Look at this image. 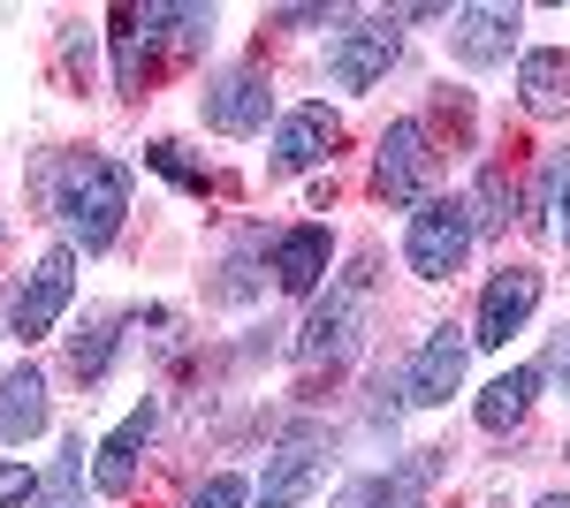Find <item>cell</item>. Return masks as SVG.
<instances>
[{
	"mask_svg": "<svg viewBox=\"0 0 570 508\" xmlns=\"http://www.w3.org/2000/svg\"><path fill=\"white\" fill-rule=\"evenodd\" d=\"M53 212H61V236L69 251H107L122 212H130V168L122 160H69L61 168V190H53Z\"/></svg>",
	"mask_w": 570,
	"mask_h": 508,
	"instance_id": "obj_1",
	"label": "cell"
},
{
	"mask_svg": "<svg viewBox=\"0 0 570 508\" xmlns=\"http://www.w3.org/2000/svg\"><path fill=\"white\" fill-rule=\"evenodd\" d=\"M365 311H373V258H351L343 273H327V297L312 303L297 357H305V365H335V357H351V341L365 335Z\"/></svg>",
	"mask_w": 570,
	"mask_h": 508,
	"instance_id": "obj_2",
	"label": "cell"
},
{
	"mask_svg": "<svg viewBox=\"0 0 570 508\" xmlns=\"http://www.w3.org/2000/svg\"><path fill=\"white\" fill-rule=\"evenodd\" d=\"M472 206L464 198H419L411 220H403V266L419 281H449L464 258H472Z\"/></svg>",
	"mask_w": 570,
	"mask_h": 508,
	"instance_id": "obj_3",
	"label": "cell"
},
{
	"mask_svg": "<svg viewBox=\"0 0 570 508\" xmlns=\"http://www.w3.org/2000/svg\"><path fill=\"white\" fill-rule=\"evenodd\" d=\"M395 53H403L395 16H351V23L335 31V46H327V77L343 91H373L395 69Z\"/></svg>",
	"mask_w": 570,
	"mask_h": 508,
	"instance_id": "obj_4",
	"label": "cell"
},
{
	"mask_svg": "<svg viewBox=\"0 0 570 508\" xmlns=\"http://www.w3.org/2000/svg\"><path fill=\"white\" fill-rule=\"evenodd\" d=\"M69 289H77V251H69V243H53V251H46L39 266H31L23 297L8 303V335H16V341L53 335V319L69 311Z\"/></svg>",
	"mask_w": 570,
	"mask_h": 508,
	"instance_id": "obj_5",
	"label": "cell"
},
{
	"mask_svg": "<svg viewBox=\"0 0 570 508\" xmlns=\"http://www.w3.org/2000/svg\"><path fill=\"white\" fill-rule=\"evenodd\" d=\"M464 365H472V335L464 327H434V335L419 341V357L403 365V402H419V410L449 402L464 387Z\"/></svg>",
	"mask_w": 570,
	"mask_h": 508,
	"instance_id": "obj_6",
	"label": "cell"
},
{
	"mask_svg": "<svg viewBox=\"0 0 570 508\" xmlns=\"http://www.w3.org/2000/svg\"><path fill=\"white\" fill-rule=\"evenodd\" d=\"M426 168H434V152H426V122H389V129H381V152H373V190H381L389 206H419Z\"/></svg>",
	"mask_w": 570,
	"mask_h": 508,
	"instance_id": "obj_7",
	"label": "cell"
},
{
	"mask_svg": "<svg viewBox=\"0 0 570 508\" xmlns=\"http://www.w3.org/2000/svg\"><path fill=\"white\" fill-rule=\"evenodd\" d=\"M266 77L259 69H220L214 84L198 91V114H206V129H220V137H259L266 129Z\"/></svg>",
	"mask_w": 570,
	"mask_h": 508,
	"instance_id": "obj_8",
	"label": "cell"
},
{
	"mask_svg": "<svg viewBox=\"0 0 570 508\" xmlns=\"http://www.w3.org/2000/svg\"><path fill=\"white\" fill-rule=\"evenodd\" d=\"M518 31H525V16H518V8H487V0L449 16V46H456L464 69H502V61L518 53Z\"/></svg>",
	"mask_w": 570,
	"mask_h": 508,
	"instance_id": "obj_9",
	"label": "cell"
},
{
	"mask_svg": "<svg viewBox=\"0 0 570 508\" xmlns=\"http://www.w3.org/2000/svg\"><path fill=\"white\" fill-rule=\"evenodd\" d=\"M532 303H540V273H532V266H502V273L487 281V297H480L472 341H480V349H502V341L532 319Z\"/></svg>",
	"mask_w": 570,
	"mask_h": 508,
	"instance_id": "obj_10",
	"label": "cell"
},
{
	"mask_svg": "<svg viewBox=\"0 0 570 508\" xmlns=\"http://www.w3.org/2000/svg\"><path fill=\"white\" fill-rule=\"evenodd\" d=\"M343 145V114L335 107H289L274 129V175H305Z\"/></svg>",
	"mask_w": 570,
	"mask_h": 508,
	"instance_id": "obj_11",
	"label": "cell"
},
{
	"mask_svg": "<svg viewBox=\"0 0 570 508\" xmlns=\"http://www.w3.org/2000/svg\"><path fill=\"white\" fill-rule=\"evenodd\" d=\"M153 425H160V410H153V402H137L130 418L91 448V478H99V494H115V501H122V494L137 486V464H145V448H153Z\"/></svg>",
	"mask_w": 570,
	"mask_h": 508,
	"instance_id": "obj_12",
	"label": "cell"
},
{
	"mask_svg": "<svg viewBox=\"0 0 570 508\" xmlns=\"http://www.w3.org/2000/svg\"><path fill=\"white\" fill-rule=\"evenodd\" d=\"M320 478H327V448L320 440H282L266 456V478H259V501L252 508H297L320 494Z\"/></svg>",
	"mask_w": 570,
	"mask_h": 508,
	"instance_id": "obj_13",
	"label": "cell"
},
{
	"mask_svg": "<svg viewBox=\"0 0 570 508\" xmlns=\"http://www.w3.org/2000/svg\"><path fill=\"white\" fill-rule=\"evenodd\" d=\"M327 258H335V236L305 220V228H289L282 243H274V281H282V297H312L320 281H327Z\"/></svg>",
	"mask_w": 570,
	"mask_h": 508,
	"instance_id": "obj_14",
	"label": "cell"
},
{
	"mask_svg": "<svg viewBox=\"0 0 570 508\" xmlns=\"http://www.w3.org/2000/svg\"><path fill=\"white\" fill-rule=\"evenodd\" d=\"M518 99H525V114H570V46H532L518 53Z\"/></svg>",
	"mask_w": 570,
	"mask_h": 508,
	"instance_id": "obj_15",
	"label": "cell"
},
{
	"mask_svg": "<svg viewBox=\"0 0 570 508\" xmlns=\"http://www.w3.org/2000/svg\"><path fill=\"white\" fill-rule=\"evenodd\" d=\"M39 432H46V372L39 365H16V372L0 380V440L23 448V440H39Z\"/></svg>",
	"mask_w": 570,
	"mask_h": 508,
	"instance_id": "obj_16",
	"label": "cell"
},
{
	"mask_svg": "<svg viewBox=\"0 0 570 508\" xmlns=\"http://www.w3.org/2000/svg\"><path fill=\"white\" fill-rule=\"evenodd\" d=\"M130 23L137 46H168V53H198L214 39V8H137Z\"/></svg>",
	"mask_w": 570,
	"mask_h": 508,
	"instance_id": "obj_17",
	"label": "cell"
},
{
	"mask_svg": "<svg viewBox=\"0 0 570 508\" xmlns=\"http://www.w3.org/2000/svg\"><path fill=\"white\" fill-rule=\"evenodd\" d=\"M540 365H510L502 380H487V395H480V425L487 432H510V425H525V410H532V395H540Z\"/></svg>",
	"mask_w": 570,
	"mask_h": 508,
	"instance_id": "obj_18",
	"label": "cell"
},
{
	"mask_svg": "<svg viewBox=\"0 0 570 508\" xmlns=\"http://www.w3.org/2000/svg\"><path fill=\"white\" fill-rule=\"evenodd\" d=\"M115 327H122V311H91L85 335L69 341V365H77V380H99L107 365H115Z\"/></svg>",
	"mask_w": 570,
	"mask_h": 508,
	"instance_id": "obj_19",
	"label": "cell"
},
{
	"mask_svg": "<svg viewBox=\"0 0 570 508\" xmlns=\"http://www.w3.org/2000/svg\"><path fill=\"white\" fill-rule=\"evenodd\" d=\"M464 206H472V228H480V236H502V228H510V206H518V190H510V175H502V168H480V190H472Z\"/></svg>",
	"mask_w": 570,
	"mask_h": 508,
	"instance_id": "obj_20",
	"label": "cell"
},
{
	"mask_svg": "<svg viewBox=\"0 0 570 508\" xmlns=\"http://www.w3.org/2000/svg\"><path fill=\"white\" fill-rule=\"evenodd\" d=\"M85 432L61 448V464H53V478H39V508H77V486H85Z\"/></svg>",
	"mask_w": 570,
	"mask_h": 508,
	"instance_id": "obj_21",
	"label": "cell"
},
{
	"mask_svg": "<svg viewBox=\"0 0 570 508\" xmlns=\"http://www.w3.org/2000/svg\"><path fill=\"white\" fill-rule=\"evenodd\" d=\"M548 212H556V236L570 243V152H556V168H548Z\"/></svg>",
	"mask_w": 570,
	"mask_h": 508,
	"instance_id": "obj_22",
	"label": "cell"
},
{
	"mask_svg": "<svg viewBox=\"0 0 570 508\" xmlns=\"http://www.w3.org/2000/svg\"><path fill=\"white\" fill-rule=\"evenodd\" d=\"M145 160H153V168H160V175H176L183 190H206V175L190 168V160H183V145H168V137H160V145H153V152H145Z\"/></svg>",
	"mask_w": 570,
	"mask_h": 508,
	"instance_id": "obj_23",
	"label": "cell"
},
{
	"mask_svg": "<svg viewBox=\"0 0 570 508\" xmlns=\"http://www.w3.org/2000/svg\"><path fill=\"white\" fill-rule=\"evenodd\" d=\"M244 501H252V494H244V478H228V470L206 478V486L190 494V508H244Z\"/></svg>",
	"mask_w": 570,
	"mask_h": 508,
	"instance_id": "obj_24",
	"label": "cell"
},
{
	"mask_svg": "<svg viewBox=\"0 0 570 508\" xmlns=\"http://www.w3.org/2000/svg\"><path fill=\"white\" fill-rule=\"evenodd\" d=\"M23 501H39V478L23 464H0V508H23Z\"/></svg>",
	"mask_w": 570,
	"mask_h": 508,
	"instance_id": "obj_25",
	"label": "cell"
},
{
	"mask_svg": "<svg viewBox=\"0 0 570 508\" xmlns=\"http://www.w3.org/2000/svg\"><path fill=\"white\" fill-rule=\"evenodd\" d=\"M548 372H556V380L570 387V319L556 327V341H548Z\"/></svg>",
	"mask_w": 570,
	"mask_h": 508,
	"instance_id": "obj_26",
	"label": "cell"
},
{
	"mask_svg": "<svg viewBox=\"0 0 570 508\" xmlns=\"http://www.w3.org/2000/svg\"><path fill=\"white\" fill-rule=\"evenodd\" d=\"M335 508H381V478H365V486H351Z\"/></svg>",
	"mask_w": 570,
	"mask_h": 508,
	"instance_id": "obj_27",
	"label": "cell"
},
{
	"mask_svg": "<svg viewBox=\"0 0 570 508\" xmlns=\"http://www.w3.org/2000/svg\"><path fill=\"white\" fill-rule=\"evenodd\" d=\"M532 508H570V501H563V494H548V501H532Z\"/></svg>",
	"mask_w": 570,
	"mask_h": 508,
	"instance_id": "obj_28",
	"label": "cell"
},
{
	"mask_svg": "<svg viewBox=\"0 0 570 508\" xmlns=\"http://www.w3.org/2000/svg\"><path fill=\"white\" fill-rule=\"evenodd\" d=\"M563 448H570V440H563Z\"/></svg>",
	"mask_w": 570,
	"mask_h": 508,
	"instance_id": "obj_29",
	"label": "cell"
}]
</instances>
